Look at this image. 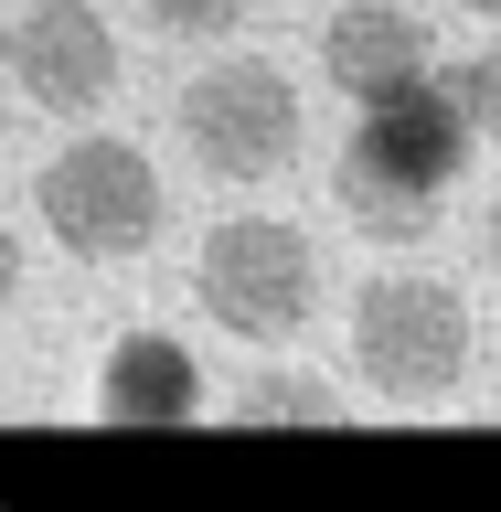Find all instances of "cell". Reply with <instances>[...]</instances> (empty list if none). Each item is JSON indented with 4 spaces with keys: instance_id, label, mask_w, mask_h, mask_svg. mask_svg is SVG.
<instances>
[{
    "instance_id": "1",
    "label": "cell",
    "mask_w": 501,
    "mask_h": 512,
    "mask_svg": "<svg viewBox=\"0 0 501 512\" xmlns=\"http://www.w3.org/2000/svg\"><path fill=\"white\" fill-rule=\"evenodd\" d=\"M32 214L54 224L64 256H86V267H118V256H150L160 224H171V192H160L150 150L139 139H64L43 171H32Z\"/></svg>"
},
{
    "instance_id": "2",
    "label": "cell",
    "mask_w": 501,
    "mask_h": 512,
    "mask_svg": "<svg viewBox=\"0 0 501 512\" xmlns=\"http://www.w3.org/2000/svg\"><path fill=\"white\" fill-rule=\"evenodd\" d=\"M192 299L235 342H299L320 310V246L288 214H224L192 256Z\"/></svg>"
},
{
    "instance_id": "3",
    "label": "cell",
    "mask_w": 501,
    "mask_h": 512,
    "mask_svg": "<svg viewBox=\"0 0 501 512\" xmlns=\"http://www.w3.org/2000/svg\"><path fill=\"white\" fill-rule=\"evenodd\" d=\"M352 363L395 406H448L470 374V310L438 278H374L352 299Z\"/></svg>"
},
{
    "instance_id": "4",
    "label": "cell",
    "mask_w": 501,
    "mask_h": 512,
    "mask_svg": "<svg viewBox=\"0 0 501 512\" xmlns=\"http://www.w3.org/2000/svg\"><path fill=\"white\" fill-rule=\"evenodd\" d=\"M182 150L214 171V182H267L299 160V86L288 64L267 54H235V64H203L182 86Z\"/></svg>"
},
{
    "instance_id": "5",
    "label": "cell",
    "mask_w": 501,
    "mask_h": 512,
    "mask_svg": "<svg viewBox=\"0 0 501 512\" xmlns=\"http://www.w3.org/2000/svg\"><path fill=\"white\" fill-rule=\"evenodd\" d=\"M11 86H22V107H64L75 118V107H96L118 86V32L86 0H32L11 22Z\"/></svg>"
},
{
    "instance_id": "6",
    "label": "cell",
    "mask_w": 501,
    "mask_h": 512,
    "mask_svg": "<svg viewBox=\"0 0 501 512\" xmlns=\"http://www.w3.org/2000/svg\"><path fill=\"white\" fill-rule=\"evenodd\" d=\"M470 96H459V75L448 86H427L416 75L406 96H384V107H363V128H352V150L363 160H384V171H406V182H459V160H470Z\"/></svg>"
},
{
    "instance_id": "7",
    "label": "cell",
    "mask_w": 501,
    "mask_h": 512,
    "mask_svg": "<svg viewBox=\"0 0 501 512\" xmlns=\"http://www.w3.org/2000/svg\"><path fill=\"white\" fill-rule=\"evenodd\" d=\"M427 11H406V0H342L331 11V32H320V75L342 96H363V107H384V96H406L416 75H427Z\"/></svg>"
},
{
    "instance_id": "8",
    "label": "cell",
    "mask_w": 501,
    "mask_h": 512,
    "mask_svg": "<svg viewBox=\"0 0 501 512\" xmlns=\"http://www.w3.org/2000/svg\"><path fill=\"white\" fill-rule=\"evenodd\" d=\"M96 406L118 416V427H182V416H203V363L171 331H118Z\"/></svg>"
},
{
    "instance_id": "9",
    "label": "cell",
    "mask_w": 501,
    "mask_h": 512,
    "mask_svg": "<svg viewBox=\"0 0 501 512\" xmlns=\"http://www.w3.org/2000/svg\"><path fill=\"white\" fill-rule=\"evenodd\" d=\"M331 192H342V224L374 235V246H427V224H438V192L384 171V160H363V150H342V182Z\"/></svg>"
},
{
    "instance_id": "10",
    "label": "cell",
    "mask_w": 501,
    "mask_h": 512,
    "mask_svg": "<svg viewBox=\"0 0 501 512\" xmlns=\"http://www.w3.org/2000/svg\"><path fill=\"white\" fill-rule=\"evenodd\" d=\"M235 427H342V395L320 374H246L235 384Z\"/></svg>"
},
{
    "instance_id": "11",
    "label": "cell",
    "mask_w": 501,
    "mask_h": 512,
    "mask_svg": "<svg viewBox=\"0 0 501 512\" xmlns=\"http://www.w3.org/2000/svg\"><path fill=\"white\" fill-rule=\"evenodd\" d=\"M459 96H470V128L501 150V43H480V54L459 64Z\"/></svg>"
},
{
    "instance_id": "12",
    "label": "cell",
    "mask_w": 501,
    "mask_h": 512,
    "mask_svg": "<svg viewBox=\"0 0 501 512\" xmlns=\"http://www.w3.org/2000/svg\"><path fill=\"white\" fill-rule=\"evenodd\" d=\"M139 11H150L160 32H235L256 0H139Z\"/></svg>"
},
{
    "instance_id": "13",
    "label": "cell",
    "mask_w": 501,
    "mask_h": 512,
    "mask_svg": "<svg viewBox=\"0 0 501 512\" xmlns=\"http://www.w3.org/2000/svg\"><path fill=\"white\" fill-rule=\"evenodd\" d=\"M480 256H491V288H501V203H491V224H480Z\"/></svg>"
},
{
    "instance_id": "14",
    "label": "cell",
    "mask_w": 501,
    "mask_h": 512,
    "mask_svg": "<svg viewBox=\"0 0 501 512\" xmlns=\"http://www.w3.org/2000/svg\"><path fill=\"white\" fill-rule=\"evenodd\" d=\"M459 11H501V0H459Z\"/></svg>"
}]
</instances>
